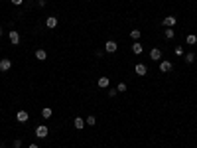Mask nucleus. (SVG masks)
<instances>
[{"mask_svg": "<svg viewBox=\"0 0 197 148\" xmlns=\"http://www.w3.org/2000/svg\"><path fill=\"white\" fill-rule=\"evenodd\" d=\"M49 134V128L45 125H40V126H36V136L37 138H45Z\"/></svg>", "mask_w": 197, "mask_h": 148, "instance_id": "1", "label": "nucleus"}, {"mask_svg": "<svg viewBox=\"0 0 197 148\" xmlns=\"http://www.w3.org/2000/svg\"><path fill=\"white\" fill-rule=\"evenodd\" d=\"M116 49H118V44H116L114 40H108L107 44H104V52H108V53H114Z\"/></svg>", "mask_w": 197, "mask_h": 148, "instance_id": "2", "label": "nucleus"}, {"mask_svg": "<svg viewBox=\"0 0 197 148\" xmlns=\"http://www.w3.org/2000/svg\"><path fill=\"white\" fill-rule=\"evenodd\" d=\"M171 67H174V65H171V61H167V59H162V61H160V71H162V73L171 71Z\"/></svg>", "mask_w": 197, "mask_h": 148, "instance_id": "3", "label": "nucleus"}, {"mask_svg": "<svg viewBox=\"0 0 197 148\" xmlns=\"http://www.w3.org/2000/svg\"><path fill=\"white\" fill-rule=\"evenodd\" d=\"M28 118H30L28 111H18V113H16V121H18V122H28Z\"/></svg>", "mask_w": 197, "mask_h": 148, "instance_id": "4", "label": "nucleus"}, {"mask_svg": "<svg viewBox=\"0 0 197 148\" xmlns=\"http://www.w3.org/2000/svg\"><path fill=\"white\" fill-rule=\"evenodd\" d=\"M8 38H10V44H14V45L20 44V34L16 32V30H12V32L8 34Z\"/></svg>", "mask_w": 197, "mask_h": 148, "instance_id": "5", "label": "nucleus"}, {"mask_svg": "<svg viewBox=\"0 0 197 148\" xmlns=\"http://www.w3.org/2000/svg\"><path fill=\"white\" fill-rule=\"evenodd\" d=\"M175 24H178V20H175L174 16H167V18H164V26L166 28H174Z\"/></svg>", "mask_w": 197, "mask_h": 148, "instance_id": "6", "label": "nucleus"}, {"mask_svg": "<svg viewBox=\"0 0 197 148\" xmlns=\"http://www.w3.org/2000/svg\"><path fill=\"white\" fill-rule=\"evenodd\" d=\"M150 59H154V61H160V59H162V52H160L158 48H154L152 52H150Z\"/></svg>", "mask_w": 197, "mask_h": 148, "instance_id": "7", "label": "nucleus"}, {"mask_svg": "<svg viewBox=\"0 0 197 148\" xmlns=\"http://www.w3.org/2000/svg\"><path fill=\"white\" fill-rule=\"evenodd\" d=\"M12 67V61L10 59H0V71H8Z\"/></svg>", "mask_w": 197, "mask_h": 148, "instance_id": "8", "label": "nucleus"}, {"mask_svg": "<svg viewBox=\"0 0 197 148\" xmlns=\"http://www.w3.org/2000/svg\"><path fill=\"white\" fill-rule=\"evenodd\" d=\"M36 59H37V61H45V59H47L45 49H36Z\"/></svg>", "mask_w": 197, "mask_h": 148, "instance_id": "9", "label": "nucleus"}, {"mask_svg": "<svg viewBox=\"0 0 197 148\" xmlns=\"http://www.w3.org/2000/svg\"><path fill=\"white\" fill-rule=\"evenodd\" d=\"M108 83H111V79H108L107 75L99 77V87H100V89H107V87H108Z\"/></svg>", "mask_w": 197, "mask_h": 148, "instance_id": "10", "label": "nucleus"}, {"mask_svg": "<svg viewBox=\"0 0 197 148\" xmlns=\"http://www.w3.org/2000/svg\"><path fill=\"white\" fill-rule=\"evenodd\" d=\"M45 26H47V28H51V30H53V28H55V26H57V18H55V16H49V18H47V20H45Z\"/></svg>", "mask_w": 197, "mask_h": 148, "instance_id": "11", "label": "nucleus"}, {"mask_svg": "<svg viewBox=\"0 0 197 148\" xmlns=\"http://www.w3.org/2000/svg\"><path fill=\"white\" fill-rule=\"evenodd\" d=\"M73 125H75V128H79V130H81V128H83V126H85V125H87V122H85V121H83V118H81V117H77V118H75V121H73Z\"/></svg>", "mask_w": 197, "mask_h": 148, "instance_id": "12", "label": "nucleus"}, {"mask_svg": "<svg viewBox=\"0 0 197 148\" xmlns=\"http://www.w3.org/2000/svg\"><path fill=\"white\" fill-rule=\"evenodd\" d=\"M134 69H136V73H138V75H146V71H148V69H146V65H144V63H138V65L134 67Z\"/></svg>", "mask_w": 197, "mask_h": 148, "instance_id": "13", "label": "nucleus"}, {"mask_svg": "<svg viewBox=\"0 0 197 148\" xmlns=\"http://www.w3.org/2000/svg\"><path fill=\"white\" fill-rule=\"evenodd\" d=\"M140 36H142V32H140V30H136V28L130 30V38H132L134 42H138V40H140Z\"/></svg>", "mask_w": 197, "mask_h": 148, "instance_id": "14", "label": "nucleus"}, {"mask_svg": "<svg viewBox=\"0 0 197 148\" xmlns=\"http://www.w3.org/2000/svg\"><path fill=\"white\" fill-rule=\"evenodd\" d=\"M185 42H187L189 45H195V44H197V36H195V34H189V36L185 38Z\"/></svg>", "mask_w": 197, "mask_h": 148, "instance_id": "15", "label": "nucleus"}, {"mask_svg": "<svg viewBox=\"0 0 197 148\" xmlns=\"http://www.w3.org/2000/svg\"><path fill=\"white\" fill-rule=\"evenodd\" d=\"M142 49H144V48H142V44H132V52L136 53V56H140Z\"/></svg>", "mask_w": 197, "mask_h": 148, "instance_id": "16", "label": "nucleus"}, {"mask_svg": "<svg viewBox=\"0 0 197 148\" xmlns=\"http://www.w3.org/2000/svg\"><path fill=\"white\" fill-rule=\"evenodd\" d=\"M41 117H44V118H49V117H51V109H49V107H44V109H41Z\"/></svg>", "mask_w": 197, "mask_h": 148, "instance_id": "17", "label": "nucleus"}, {"mask_svg": "<svg viewBox=\"0 0 197 148\" xmlns=\"http://www.w3.org/2000/svg\"><path fill=\"white\" fill-rule=\"evenodd\" d=\"M85 122H87V125H89V126H95V125H97V118H95L93 115H89V117L85 118Z\"/></svg>", "mask_w": 197, "mask_h": 148, "instance_id": "18", "label": "nucleus"}, {"mask_svg": "<svg viewBox=\"0 0 197 148\" xmlns=\"http://www.w3.org/2000/svg\"><path fill=\"white\" fill-rule=\"evenodd\" d=\"M166 38H167V40H171V38H174L175 36V32H174V28H166Z\"/></svg>", "mask_w": 197, "mask_h": 148, "instance_id": "19", "label": "nucleus"}, {"mask_svg": "<svg viewBox=\"0 0 197 148\" xmlns=\"http://www.w3.org/2000/svg\"><path fill=\"white\" fill-rule=\"evenodd\" d=\"M116 91H118V93H124V91H126V83H118V85H116Z\"/></svg>", "mask_w": 197, "mask_h": 148, "instance_id": "20", "label": "nucleus"}, {"mask_svg": "<svg viewBox=\"0 0 197 148\" xmlns=\"http://www.w3.org/2000/svg\"><path fill=\"white\" fill-rule=\"evenodd\" d=\"M185 61L187 63H193L195 61V56H193V53H185Z\"/></svg>", "mask_w": 197, "mask_h": 148, "instance_id": "21", "label": "nucleus"}, {"mask_svg": "<svg viewBox=\"0 0 197 148\" xmlns=\"http://www.w3.org/2000/svg\"><path fill=\"white\" fill-rule=\"evenodd\" d=\"M174 52H175V56H178V57H179V56H183V48H181V45H178V48H175Z\"/></svg>", "mask_w": 197, "mask_h": 148, "instance_id": "22", "label": "nucleus"}, {"mask_svg": "<svg viewBox=\"0 0 197 148\" xmlns=\"http://www.w3.org/2000/svg\"><path fill=\"white\" fill-rule=\"evenodd\" d=\"M12 146H14V148H20V146H22V138H16V140H14V144H12Z\"/></svg>", "mask_w": 197, "mask_h": 148, "instance_id": "23", "label": "nucleus"}, {"mask_svg": "<svg viewBox=\"0 0 197 148\" xmlns=\"http://www.w3.org/2000/svg\"><path fill=\"white\" fill-rule=\"evenodd\" d=\"M10 2H12V4H14V6H20V4H22V2H24V0H10Z\"/></svg>", "mask_w": 197, "mask_h": 148, "instance_id": "24", "label": "nucleus"}, {"mask_svg": "<svg viewBox=\"0 0 197 148\" xmlns=\"http://www.w3.org/2000/svg\"><path fill=\"white\" fill-rule=\"evenodd\" d=\"M30 148H37V144H30Z\"/></svg>", "mask_w": 197, "mask_h": 148, "instance_id": "25", "label": "nucleus"}, {"mask_svg": "<svg viewBox=\"0 0 197 148\" xmlns=\"http://www.w3.org/2000/svg\"><path fill=\"white\" fill-rule=\"evenodd\" d=\"M0 36H2V26H0Z\"/></svg>", "mask_w": 197, "mask_h": 148, "instance_id": "26", "label": "nucleus"}]
</instances>
